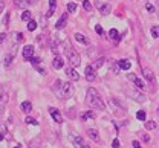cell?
Masks as SVG:
<instances>
[{"label":"cell","mask_w":159,"mask_h":148,"mask_svg":"<svg viewBox=\"0 0 159 148\" xmlns=\"http://www.w3.org/2000/svg\"><path fill=\"white\" fill-rule=\"evenodd\" d=\"M52 92L58 96L60 99H67L74 95V85L70 83H64L61 80H57L52 84Z\"/></svg>","instance_id":"1"},{"label":"cell","mask_w":159,"mask_h":148,"mask_svg":"<svg viewBox=\"0 0 159 148\" xmlns=\"http://www.w3.org/2000/svg\"><path fill=\"white\" fill-rule=\"evenodd\" d=\"M86 101H87V104L92 107V108H98V110H104V108H106L104 101L101 99V96L98 95L97 89H93V87H89V89H87Z\"/></svg>","instance_id":"2"},{"label":"cell","mask_w":159,"mask_h":148,"mask_svg":"<svg viewBox=\"0 0 159 148\" xmlns=\"http://www.w3.org/2000/svg\"><path fill=\"white\" fill-rule=\"evenodd\" d=\"M66 55H67V60H69V63L72 64V67H77L81 64V58H80V54L77 50H74L70 46H69V43H67V47H66Z\"/></svg>","instance_id":"3"},{"label":"cell","mask_w":159,"mask_h":148,"mask_svg":"<svg viewBox=\"0 0 159 148\" xmlns=\"http://www.w3.org/2000/svg\"><path fill=\"white\" fill-rule=\"evenodd\" d=\"M125 95L127 96H130L132 99H135V101H138V102H144L145 101V96L139 92V90H125Z\"/></svg>","instance_id":"4"},{"label":"cell","mask_w":159,"mask_h":148,"mask_svg":"<svg viewBox=\"0 0 159 148\" xmlns=\"http://www.w3.org/2000/svg\"><path fill=\"white\" fill-rule=\"evenodd\" d=\"M127 78H129L130 81H133V83H135V85H136V89H138L139 92H144V90H145V85H144V83L141 81V78L136 76V73H129V75H127Z\"/></svg>","instance_id":"5"},{"label":"cell","mask_w":159,"mask_h":148,"mask_svg":"<svg viewBox=\"0 0 159 148\" xmlns=\"http://www.w3.org/2000/svg\"><path fill=\"white\" fill-rule=\"evenodd\" d=\"M70 141L74 142L75 148H89V145L84 142V139L81 136H77V134H70Z\"/></svg>","instance_id":"6"},{"label":"cell","mask_w":159,"mask_h":148,"mask_svg":"<svg viewBox=\"0 0 159 148\" xmlns=\"http://www.w3.org/2000/svg\"><path fill=\"white\" fill-rule=\"evenodd\" d=\"M21 55H23V58L25 60H31L32 57H34V46H31V44H26L25 47H23V52H21Z\"/></svg>","instance_id":"7"},{"label":"cell","mask_w":159,"mask_h":148,"mask_svg":"<svg viewBox=\"0 0 159 148\" xmlns=\"http://www.w3.org/2000/svg\"><path fill=\"white\" fill-rule=\"evenodd\" d=\"M84 75H86V80L92 83V81L97 78V70H95L92 66H89V67H86V70H84Z\"/></svg>","instance_id":"8"},{"label":"cell","mask_w":159,"mask_h":148,"mask_svg":"<svg viewBox=\"0 0 159 148\" xmlns=\"http://www.w3.org/2000/svg\"><path fill=\"white\" fill-rule=\"evenodd\" d=\"M49 113H51L52 119H54L57 124H61V122H63V118H61V115H60V111L57 110V108H54V107H49Z\"/></svg>","instance_id":"9"},{"label":"cell","mask_w":159,"mask_h":148,"mask_svg":"<svg viewBox=\"0 0 159 148\" xmlns=\"http://www.w3.org/2000/svg\"><path fill=\"white\" fill-rule=\"evenodd\" d=\"M66 75H67V78L72 80V81H78L80 80L78 72H77L75 69H72V67H67V69H66Z\"/></svg>","instance_id":"10"},{"label":"cell","mask_w":159,"mask_h":148,"mask_svg":"<svg viewBox=\"0 0 159 148\" xmlns=\"http://www.w3.org/2000/svg\"><path fill=\"white\" fill-rule=\"evenodd\" d=\"M142 75H144V78H145L147 81H150V83L155 81V75H153V70H152V69L144 67V69H142Z\"/></svg>","instance_id":"11"},{"label":"cell","mask_w":159,"mask_h":148,"mask_svg":"<svg viewBox=\"0 0 159 148\" xmlns=\"http://www.w3.org/2000/svg\"><path fill=\"white\" fill-rule=\"evenodd\" d=\"M87 134H89V137H90V139H93L95 142H98V144L101 142V139H99L97 128H87Z\"/></svg>","instance_id":"12"},{"label":"cell","mask_w":159,"mask_h":148,"mask_svg":"<svg viewBox=\"0 0 159 148\" xmlns=\"http://www.w3.org/2000/svg\"><path fill=\"white\" fill-rule=\"evenodd\" d=\"M66 23H67V12H64V14L60 17V20L57 21V24H55V28H57V29H63V28L66 26Z\"/></svg>","instance_id":"13"},{"label":"cell","mask_w":159,"mask_h":148,"mask_svg":"<svg viewBox=\"0 0 159 148\" xmlns=\"http://www.w3.org/2000/svg\"><path fill=\"white\" fill-rule=\"evenodd\" d=\"M109 104H110V107H112V108H113L115 111H118V113H121V115H122V113L125 111V110H124L122 107L119 106V104L116 102V101H115V99H109Z\"/></svg>","instance_id":"14"},{"label":"cell","mask_w":159,"mask_h":148,"mask_svg":"<svg viewBox=\"0 0 159 148\" xmlns=\"http://www.w3.org/2000/svg\"><path fill=\"white\" fill-rule=\"evenodd\" d=\"M118 64H119V67H121V69H124V70H129V69L132 67L130 60H125V58H124V60H119Z\"/></svg>","instance_id":"15"},{"label":"cell","mask_w":159,"mask_h":148,"mask_svg":"<svg viewBox=\"0 0 159 148\" xmlns=\"http://www.w3.org/2000/svg\"><path fill=\"white\" fill-rule=\"evenodd\" d=\"M74 37H75V40H77L78 43H81V44H89V40H87L83 34H80V32H77Z\"/></svg>","instance_id":"16"},{"label":"cell","mask_w":159,"mask_h":148,"mask_svg":"<svg viewBox=\"0 0 159 148\" xmlns=\"http://www.w3.org/2000/svg\"><path fill=\"white\" fill-rule=\"evenodd\" d=\"M52 67H54V69H61V67H63V60L60 58L58 55H55V58H54V61H52Z\"/></svg>","instance_id":"17"},{"label":"cell","mask_w":159,"mask_h":148,"mask_svg":"<svg viewBox=\"0 0 159 148\" xmlns=\"http://www.w3.org/2000/svg\"><path fill=\"white\" fill-rule=\"evenodd\" d=\"M20 108H21L23 111L29 113V111L32 110V104H31V101H25V102H21V106H20Z\"/></svg>","instance_id":"18"},{"label":"cell","mask_w":159,"mask_h":148,"mask_svg":"<svg viewBox=\"0 0 159 148\" xmlns=\"http://www.w3.org/2000/svg\"><path fill=\"white\" fill-rule=\"evenodd\" d=\"M99 12L102 15H107L110 12V5H99Z\"/></svg>","instance_id":"19"},{"label":"cell","mask_w":159,"mask_h":148,"mask_svg":"<svg viewBox=\"0 0 159 148\" xmlns=\"http://www.w3.org/2000/svg\"><path fill=\"white\" fill-rule=\"evenodd\" d=\"M6 134H8V128H6V125H5V124H0V141H3Z\"/></svg>","instance_id":"20"},{"label":"cell","mask_w":159,"mask_h":148,"mask_svg":"<svg viewBox=\"0 0 159 148\" xmlns=\"http://www.w3.org/2000/svg\"><path fill=\"white\" fill-rule=\"evenodd\" d=\"M109 35H110V38L113 40V41L118 43V38H119V34L116 29H110V32H109Z\"/></svg>","instance_id":"21"},{"label":"cell","mask_w":159,"mask_h":148,"mask_svg":"<svg viewBox=\"0 0 159 148\" xmlns=\"http://www.w3.org/2000/svg\"><path fill=\"white\" fill-rule=\"evenodd\" d=\"M83 121H87V119H95V113L93 111H86L83 116H81Z\"/></svg>","instance_id":"22"},{"label":"cell","mask_w":159,"mask_h":148,"mask_svg":"<svg viewBox=\"0 0 159 148\" xmlns=\"http://www.w3.org/2000/svg\"><path fill=\"white\" fill-rule=\"evenodd\" d=\"M21 20H25V21H31V20H32V14H31L29 11H25V12L21 14Z\"/></svg>","instance_id":"23"},{"label":"cell","mask_w":159,"mask_h":148,"mask_svg":"<svg viewBox=\"0 0 159 148\" xmlns=\"http://www.w3.org/2000/svg\"><path fill=\"white\" fill-rule=\"evenodd\" d=\"M12 38H14L16 43L23 41V34H21V32H14V34H12Z\"/></svg>","instance_id":"24"},{"label":"cell","mask_w":159,"mask_h":148,"mask_svg":"<svg viewBox=\"0 0 159 148\" xmlns=\"http://www.w3.org/2000/svg\"><path fill=\"white\" fill-rule=\"evenodd\" d=\"M14 5H16L17 8H25V6L28 5V2H26V0H14Z\"/></svg>","instance_id":"25"},{"label":"cell","mask_w":159,"mask_h":148,"mask_svg":"<svg viewBox=\"0 0 159 148\" xmlns=\"http://www.w3.org/2000/svg\"><path fill=\"white\" fill-rule=\"evenodd\" d=\"M75 11H77V5H75V3H72V2H70V3H67V12H70V14H72V12H75Z\"/></svg>","instance_id":"26"},{"label":"cell","mask_w":159,"mask_h":148,"mask_svg":"<svg viewBox=\"0 0 159 148\" xmlns=\"http://www.w3.org/2000/svg\"><path fill=\"white\" fill-rule=\"evenodd\" d=\"M25 121H26V124H29V125H39L37 119H34V118H31V116H28Z\"/></svg>","instance_id":"27"},{"label":"cell","mask_w":159,"mask_h":148,"mask_svg":"<svg viewBox=\"0 0 159 148\" xmlns=\"http://www.w3.org/2000/svg\"><path fill=\"white\" fill-rule=\"evenodd\" d=\"M145 128H147V130H155V128H156V122H155V121L145 122Z\"/></svg>","instance_id":"28"},{"label":"cell","mask_w":159,"mask_h":148,"mask_svg":"<svg viewBox=\"0 0 159 148\" xmlns=\"http://www.w3.org/2000/svg\"><path fill=\"white\" fill-rule=\"evenodd\" d=\"M28 29H29V31H35V29H37V23H35V20L28 21Z\"/></svg>","instance_id":"29"},{"label":"cell","mask_w":159,"mask_h":148,"mask_svg":"<svg viewBox=\"0 0 159 148\" xmlns=\"http://www.w3.org/2000/svg\"><path fill=\"white\" fill-rule=\"evenodd\" d=\"M152 35H153V38H159V26L152 28Z\"/></svg>","instance_id":"30"},{"label":"cell","mask_w":159,"mask_h":148,"mask_svg":"<svg viewBox=\"0 0 159 148\" xmlns=\"http://www.w3.org/2000/svg\"><path fill=\"white\" fill-rule=\"evenodd\" d=\"M102 63H104V58H99V60H97V61L93 63V66H92V67L97 70V69H99V67L102 66Z\"/></svg>","instance_id":"31"},{"label":"cell","mask_w":159,"mask_h":148,"mask_svg":"<svg viewBox=\"0 0 159 148\" xmlns=\"http://www.w3.org/2000/svg\"><path fill=\"white\" fill-rule=\"evenodd\" d=\"M136 118H138L139 121H145V111L144 110H139L138 113H136Z\"/></svg>","instance_id":"32"},{"label":"cell","mask_w":159,"mask_h":148,"mask_svg":"<svg viewBox=\"0 0 159 148\" xmlns=\"http://www.w3.org/2000/svg\"><path fill=\"white\" fill-rule=\"evenodd\" d=\"M29 61H31V64H32V66H35V67H37V66L40 64V61H41V60H40L39 57H32V58H31Z\"/></svg>","instance_id":"33"},{"label":"cell","mask_w":159,"mask_h":148,"mask_svg":"<svg viewBox=\"0 0 159 148\" xmlns=\"http://www.w3.org/2000/svg\"><path fill=\"white\" fill-rule=\"evenodd\" d=\"M83 8H84L86 11H90V9H92V5H90V2H89V0H84V2H83Z\"/></svg>","instance_id":"34"},{"label":"cell","mask_w":159,"mask_h":148,"mask_svg":"<svg viewBox=\"0 0 159 148\" xmlns=\"http://www.w3.org/2000/svg\"><path fill=\"white\" fill-rule=\"evenodd\" d=\"M55 8H57V0H49V9L55 11Z\"/></svg>","instance_id":"35"},{"label":"cell","mask_w":159,"mask_h":148,"mask_svg":"<svg viewBox=\"0 0 159 148\" xmlns=\"http://www.w3.org/2000/svg\"><path fill=\"white\" fill-rule=\"evenodd\" d=\"M12 57H14V54H9V55L5 58V66H9V64H11V61H12Z\"/></svg>","instance_id":"36"},{"label":"cell","mask_w":159,"mask_h":148,"mask_svg":"<svg viewBox=\"0 0 159 148\" xmlns=\"http://www.w3.org/2000/svg\"><path fill=\"white\" fill-rule=\"evenodd\" d=\"M145 8H147V11H150V12H153V11H155V6H153L152 3H147V5H145Z\"/></svg>","instance_id":"37"},{"label":"cell","mask_w":159,"mask_h":148,"mask_svg":"<svg viewBox=\"0 0 159 148\" xmlns=\"http://www.w3.org/2000/svg\"><path fill=\"white\" fill-rule=\"evenodd\" d=\"M112 147H113V148H119V141H118V139H115V141L112 142Z\"/></svg>","instance_id":"38"},{"label":"cell","mask_w":159,"mask_h":148,"mask_svg":"<svg viewBox=\"0 0 159 148\" xmlns=\"http://www.w3.org/2000/svg\"><path fill=\"white\" fill-rule=\"evenodd\" d=\"M95 31H97V34H99V35L102 34V28H101L99 24H97V28H95Z\"/></svg>","instance_id":"39"},{"label":"cell","mask_w":159,"mask_h":148,"mask_svg":"<svg viewBox=\"0 0 159 148\" xmlns=\"http://www.w3.org/2000/svg\"><path fill=\"white\" fill-rule=\"evenodd\" d=\"M132 145H133V148H141V144H139L138 141H133V142H132Z\"/></svg>","instance_id":"40"},{"label":"cell","mask_w":159,"mask_h":148,"mask_svg":"<svg viewBox=\"0 0 159 148\" xmlns=\"http://www.w3.org/2000/svg\"><path fill=\"white\" fill-rule=\"evenodd\" d=\"M3 98H5V92H3V87L0 85V101H2Z\"/></svg>","instance_id":"41"},{"label":"cell","mask_w":159,"mask_h":148,"mask_svg":"<svg viewBox=\"0 0 159 148\" xmlns=\"http://www.w3.org/2000/svg\"><path fill=\"white\" fill-rule=\"evenodd\" d=\"M37 70H39L40 73H43V75H44V73H46V70H44V69H43V67H40V66H37Z\"/></svg>","instance_id":"42"},{"label":"cell","mask_w":159,"mask_h":148,"mask_svg":"<svg viewBox=\"0 0 159 148\" xmlns=\"http://www.w3.org/2000/svg\"><path fill=\"white\" fill-rule=\"evenodd\" d=\"M142 139H144L145 142H148V141H150V137H148V134H142Z\"/></svg>","instance_id":"43"},{"label":"cell","mask_w":159,"mask_h":148,"mask_svg":"<svg viewBox=\"0 0 159 148\" xmlns=\"http://www.w3.org/2000/svg\"><path fill=\"white\" fill-rule=\"evenodd\" d=\"M5 38H6V35H5V34H0V44L3 43V40H5Z\"/></svg>","instance_id":"44"},{"label":"cell","mask_w":159,"mask_h":148,"mask_svg":"<svg viewBox=\"0 0 159 148\" xmlns=\"http://www.w3.org/2000/svg\"><path fill=\"white\" fill-rule=\"evenodd\" d=\"M3 8H5V5H3V2H0V14H2V11H3Z\"/></svg>","instance_id":"45"},{"label":"cell","mask_w":159,"mask_h":148,"mask_svg":"<svg viewBox=\"0 0 159 148\" xmlns=\"http://www.w3.org/2000/svg\"><path fill=\"white\" fill-rule=\"evenodd\" d=\"M39 0H28V3H31V5H34V3H37Z\"/></svg>","instance_id":"46"},{"label":"cell","mask_w":159,"mask_h":148,"mask_svg":"<svg viewBox=\"0 0 159 148\" xmlns=\"http://www.w3.org/2000/svg\"><path fill=\"white\" fill-rule=\"evenodd\" d=\"M14 148H20V147H14Z\"/></svg>","instance_id":"47"},{"label":"cell","mask_w":159,"mask_h":148,"mask_svg":"<svg viewBox=\"0 0 159 148\" xmlns=\"http://www.w3.org/2000/svg\"><path fill=\"white\" fill-rule=\"evenodd\" d=\"M158 111H159V108H158Z\"/></svg>","instance_id":"48"}]
</instances>
